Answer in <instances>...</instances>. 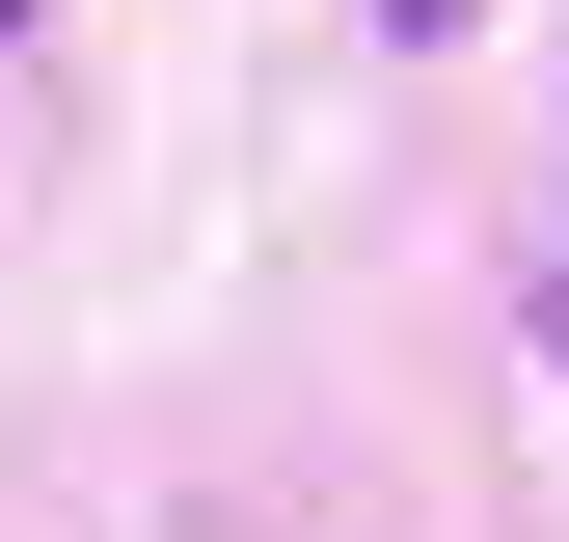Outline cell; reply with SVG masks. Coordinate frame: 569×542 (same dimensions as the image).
I'll return each mask as SVG.
<instances>
[{"label":"cell","instance_id":"6da1fadb","mask_svg":"<svg viewBox=\"0 0 569 542\" xmlns=\"http://www.w3.org/2000/svg\"><path fill=\"white\" fill-rule=\"evenodd\" d=\"M542 380H569V271H542Z\"/></svg>","mask_w":569,"mask_h":542},{"label":"cell","instance_id":"7a4b0ae2","mask_svg":"<svg viewBox=\"0 0 569 542\" xmlns=\"http://www.w3.org/2000/svg\"><path fill=\"white\" fill-rule=\"evenodd\" d=\"M380 28H461V0H380Z\"/></svg>","mask_w":569,"mask_h":542},{"label":"cell","instance_id":"3957f363","mask_svg":"<svg viewBox=\"0 0 569 542\" xmlns=\"http://www.w3.org/2000/svg\"><path fill=\"white\" fill-rule=\"evenodd\" d=\"M0 28H28V0H0Z\"/></svg>","mask_w":569,"mask_h":542}]
</instances>
